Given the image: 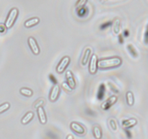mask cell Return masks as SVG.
Wrapping results in <instances>:
<instances>
[{"mask_svg":"<svg viewBox=\"0 0 148 139\" xmlns=\"http://www.w3.org/2000/svg\"><path fill=\"white\" fill-rule=\"evenodd\" d=\"M122 64V59L119 56L104 58L101 59L98 62V67L100 69H110L117 67Z\"/></svg>","mask_w":148,"mask_h":139,"instance_id":"cell-1","label":"cell"},{"mask_svg":"<svg viewBox=\"0 0 148 139\" xmlns=\"http://www.w3.org/2000/svg\"><path fill=\"white\" fill-rule=\"evenodd\" d=\"M18 14L19 10L17 7H13V8H12L10 10L8 15H7V18H6L5 23H4V25H5L7 29H9L12 27L13 25L15 23L16 20H17V17H18Z\"/></svg>","mask_w":148,"mask_h":139,"instance_id":"cell-2","label":"cell"},{"mask_svg":"<svg viewBox=\"0 0 148 139\" xmlns=\"http://www.w3.org/2000/svg\"><path fill=\"white\" fill-rule=\"evenodd\" d=\"M69 63H70V57L69 56H64V57L62 58L60 62L56 66V72L58 73H62L65 71L68 66H69Z\"/></svg>","mask_w":148,"mask_h":139,"instance_id":"cell-3","label":"cell"},{"mask_svg":"<svg viewBox=\"0 0 148 139\" xmlns=\"http://www.w3.org/2000/svg\"><path fill=\"white\" fill-rule=\"evenodd\" d=\"M98 56L95 54L91 56L90 58V62H89V66H88V70H89V72L92 75H95L98 71Z\"/></svg>","mask_w":148,"mask_h":139,"instance_id":"cell-4","label":"cell"},{"mask_svg":"<svg viewBox=\"0 0 148 139\" xmlns=\"http://www.w3.org/2000/svg\"><path fill=\"white\" fill-rule=\"evenodd\" d=\"M27 43H28V46L30 47V50L32 51V52L34 54L38 55L40 54V47H39L38 44L35 38L32 37V36L29 37L28 39H27Z\"/></svg>","mask_w":148,"mask_h":139,"instance_id":"cell-5","label":"cell"},{"mask_svg":"<svg viewBox=\"0 0 148 139\" xmlns=\"http://www.w3.org/2000/svg\"><path fill=\"white\" fill-rule=\"evenodd\" d=\"M61 91V88L58 84H54L52 87L51 90L50 91V94H49V100L52 102L56 101V99L59 97V94H60Z\"/></svg>","mask_w":148,"mask_h":139,"instance_id":"cell-6","label":"cell"},{"mask_svg":"<svg viewBox=\"0 0 148 139\" xmlns=\"http://www.w3.org/2000/svg\"><path fill=\"white\" fill-rule=\"evenodd\" d=\"M117 100H118V97H117L116 96H110L108 99L106 100V101L101 104V109H103V110L106 111V110H108L110 107H112L114 104H115L116 103Z\"/></svg>","mask_w":148,"mask_h":139,"instance_id":"cell-7","label":"cell"},{"mask_svg":"<svg viewBox=\"0 0 148 139\" xmlns=\"http://www.w3.org/2000/svg\"><path fill=\"white\" fill-rule=\"evenodd\" d=\"M65 77H66V82L69 85V86L72 88V90L75 89L76 87V81H75V77H74L73 73L71 70H67L65 73Z\"/></svg>","mask_w":148,"mask_h":139,"instance_id":"cell-8","label":"cell"},{"mask_svg":"<svg viewBox=\"0 0 148 139\" xmlns=\"http://www.w3.org/2000/svg\"><path fill=\"white\" fill-rule=\"evenodd\" d=\"M70 128L73 132L78 135H84L85 133V129L82 125L77 122H72L70 123Z\"/></svg>","mask_w":148,"mask_h":139,"instance_id":"cell-9","label":"cell"},{"mask_svg":"<svg viewBox=\"0 0 148 139\" xmlns=\"http://www.w3.org/2000/svg\"><path fill=\"white\" fill-rule=\"evenodd\" d=\"M36 109H37V114L39 121H40L41 124L45 125L47 122V117H46V111H45L44 108L43 107H39Z\"/></svg>","mask_w":148,"mask_h":139,"instance_id":"cell-10","label":"cell"},{"mask_svg":"<svg viewBox=\"0 0 148 139\" xmlns=\"http://www.w3.org/2000/svg\"><path fill=\"white\" fill-rule=\"evenodd\" d=\"M91 52H92V49H91V48L88 47L85 49V52H84L83 54H82V59H81V64H82L83 66L88 63V60H89V59L90 58Z\"/></svg>","mask_w":148,"mask_h":139,"instance_id":"cell-11","label":"cell"},{"mask_svg":"<svg viewBox=\"0 0 148 139\" xmlns=\"http://www.w3.org/2000/svg\"><path fill=\"white\" fill-rule=\"evenodd\" d=\"M137 123V120L134 118H131L129 119V120H124L121 123V126H122L123 128L127 129V128H130V127H133V126L135 125Z\"/></svg>","mask_w":148,"mask_h":139,"instance_id":"cell-12","label":"cell"},{"mask_svg":"<svg viewBox=\"0 0 148 139\" xmlns=\"http://www.w3.org/2000/svg\"><path fill=\"white\" fill-rule=\"evenodd\" d=\"M40 22V19L37 17H33L31 18H29L25 22L24 25L25 28H31L33 26L36 25Z\"/></svg>","mask_w":148,"mask_h":139,"instance_id":"cell-13","label":"cell"},{"mask_svg":"<svg viewBox=\"0 0 148 139\" xmlns=\"http://www.w3.org/2000/svg\"><path fill=\"white\" fill-rule=\"evenodd\" d=\"M120 28H121V21L119 18H116L112 23V30L115 35L119 34Z\"/></svg>","mask_w":148,"mask_h":139,"instance_id":"cell-14","label":"cell"},{"mask_svg":"<svg viewBox=\"0 0 148 139\" xmlns=\"http://www.w3.org/2000/svg\"><path fill=\"white\" fill-rule=\"evenodd\" d=\"M34 117V113L33 111H27L24 116H23V118L21 119V123L23 125H26L27 123L30 122L32 120Z\"/></svg>","mask_w":148,"mask_h":139,"instance_id":"cell-15","label":"cell"},{"mask_svg":"<svg viewBox=\"0 0 148 139\" xmlns=\"http://www.w3.org/2000/svg\"><path fill=\"white\" fill-rule=\"evenodd\" d=\"M92 134L95 139H101L103 137L102 129L99 125H95L92 128Z\"/></svg>","mask_w":148,"mask_h":139,"instance_id":"cell-16","label":"cell"},{"mask_svg":"<svg viewBox=\"0 0 148 139\" xmlns=\"http://www.w3.org/2000/svg\"><path fill=\"white\" fill-rule=\"evenodd\" d=\"M126 98H127V102L129 106H132L134 102V94L132 91H127L126 94Z\"/></svg>","mask_w":148,"mask_h":139,"instance_id":"cell-17","label":"cell"},{"mask_svg":"<svg viewBox=\"0 0 148 139\" xmlns=\"http://www.w3.org/2000/svg\"><path fill=\"white\" fill-rule=\"evenodd\" d=\"M20 92L22 95L25 96H27V97H30L33 96V91H32L30 88H22L20 89Z\"/></svg>","mask_w":148,"mask_h":139,"instance_id":"cell-18","label":"cell"},{"mask_svg":"<svg viewBox=\"0 0 148 139\" xmlns=\"http://www.w3.org/2000/svg\"><path fill=\"white\" fill-rule=\"evenodd\" d=\"M108 124H109L110 127L113 131H116L118 129V125H117L116 120L114 118H110L108 120Z\"/></svg>","mask_w":148,"mask_h":139,"instance_id":"cell-19","label":"cell"},{"mask_svg":"<svg viewBox=\"0 0 148 139\" xmlns=\"http://www.w3.org/2000/svg\"><path fill=\"white\" fill-rule=\"evenodd\" d=\"M104 91H105V86H104L103 84H101L100 85L99 90H98V99H102L103 98L104 96Z\"/></svg>","mask_w":148,"mask_h":139,"instance_id":"cell-20","label":"cell"},{"mask_svg":"<svg viewBox=\"0 0 148 139\" xmlns=\"http://www.w3.org/2000/svg\"><path fill=\"white\" fill-rule=\"evenodd\" d=\"M10 107V104L8 102L3 103V104H0V114L4 111H7V109H9Z\"/></svg>","mask_w":148,"mask_h":139,"instance_id":"cell-21","label":"cell"},{"mask_svg":"<svg viewBox=\"0 0 148 139\" xmlns=\"http://www.w3.org/2000/svg\"><path fill=\"white\" fill-rule=\"evenodd\" d=\"M62 88H63L65 91H67V92H71V91H72V89L69 86V85H68L67 83H66V81L64 83H62Z\"/></svg>","mask_w":148,"mask_h":139,"instance_id":"cell-22","label":"cell"},{"mask_svg":"<svg viewBox=\"0 0 148 139\" xmlns=\"http://www.w3.org/2000/svg\"><path fill=\"white\" fill-rule=\"evenodd\" d=\"M87 3L86 0H79V1H77L76 3V7H82L83 6H85V4Z\"/></svg>","mask_w":148,"mask_h":139,"instance_id":"cell-23","label":"cell"},{"mask_svg":"<svg viewBox=\"0 0 148 139\" xmlns=\"http://www.w3.org/2000/svg\"><path fill=\"white\" fill-rule=\"evenodd\" d=\"M7 28H6L5 25L4 24H0V33H3L6 31Z\"/></svg>","mask_w":148,"mask_h":139,"instance_id":"cell-24","label":"cell"},{"mask_svg":"<svg viewBox=\"0 0 148 139\" xmlns=\"http://www.w3.org/2000/svg\"><path fill=\"white\" fill-rule=\"evenodd\" d=\"M49 78H50L51 81L53 83V85H54V84H57V81H56V79L55 78V77L53 76V75H51V74L49 75Z\"/></svg>","mask_w":148,"mask_h":139,"instance_id":"cell-25","label":"cell"},{"mask_svg":"<svg viewBox=\"0 0 148 139\" xmlns=\"http://www.w3.org/2000/svg\"><path fill=\"white\" fill-rule=\"evenodd\" d=\"M110 25V23H106V24H105V25H101V28H103V29L104 28H105V27H106V26H108V25Z\"/></svg>","mask_w":148,"mask_h":139,"instance_id":"cell-26","label":"cell"},{"mask_svg":"<svg viewBox=\"0 0 148 139\" xmlns=\"http://www.w3.org/2000/svg\"><path fill=\"white\" fill-rule=\"evenodd\" d=\"M66 139H74V138L73 136H72V135H68V136H66Z\"/></svg>","mask_w":148,"mask_h":139,"instance_id":"cell-27","label":"cell"},{"mask_svg":"<svg viewBox=\"0 0 148 139\" xmlns=\"http://www.w3.org/2000/svg\"><path fill=\"white\" fill-rule=\"evenodd\" d=\"M119 42L120 43H123V39H122V36L120 34L119 36Z\"/></svg>","mask_w":148,"mask_h":139,"instance_id":"cell-28","label":"cell"},{"mask_svg":"<svg viewBox=\"0 0 148 139\" xmlns=\"http://www.w3.org/2000/svg\"><path fill=\"white\" fill-rule=\"evenodd\" d=\"M124 36H128V31H127V30H125V31H124Z\"/></svg>","mask_w":148,"mask_h":139,"instance_id":"cell-29","label":"cell"}]
</instances>
